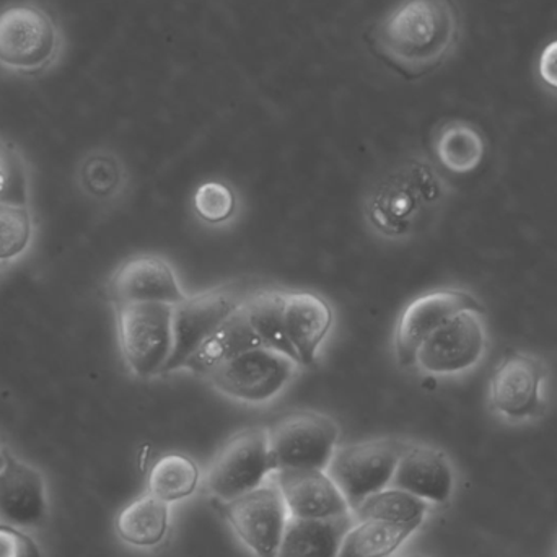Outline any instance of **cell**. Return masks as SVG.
<instances>
[{
  "label": "cell",
  "instance_id": "cell-12",
  "mask_svg": "<svg viewBox=\"0 0 557 557\" xmlns=\"http://www.w3.org/2000/svg\"><path fill=\"white\" fill-rule=\"evenodd\" d=\"M237 539L257 557H277L288 512L273 478L232 500H215Z\"/></svg>",
  "mask_w": 557,
  "mask_h": 557
},
{
  "label": "cell",
  "instance_id": "cell-11",
  "mask_svg": "<svg viewBox=\"0 0 557 557\" xmlns=\"http://www.w3.org/2000/svg\"><path fill=\"white\" fill-rule=\"evenodd\" d=\"M250 292L238 282L189 295L173 307L175 350L166 373L183 370L196 350L244 305Z\"/></svg>",
  "mask_w": 557,
  "mask_h": 557
},
{
  "label": "cell",
  "instance_id": "cell-20",
  "mask_svg": "<svg viewBox=\"0 0 557 557\" xmlns=\"http://www.w3.org/2000/svg\"><path fill=\"white\" fill-rule=\"evenodd\" d=\"M245 304V301H244ZM264 346L248 318L244 305L196 350L183 370L205 379L212 370L255 347Z\"/></svg>",
  "mask_w": 557,
  "mask_h": 557
},
{
  "label": "cell",
  "instance_id": "cell-15",
  "mask_svg": "<svg viewBox=\"0 0 557 557\" xmlns=\"http://www.w3.org/2000/svg\"><path fill=\"white\" fill-rule=\"evenodd\" d=\"M457 473L448 455L434 445L408 442L392 486L406 491L435 506H444L454 496Z\"/></svg>",
  "mask_w": 557,
  "mask_h": 557
},
{
  "label": "cell",
  "instance_id": "cell-26",
  "mask_svg": "<svg viewBox=\"0 0 557 557\" xmlns=\"http://www.w3.org/2000/svg\"><path fill=\"white\" fill-rule=\"evenodd\" d=\"M429 507L431 504L425 500L398 490V487H392V490H383L367 497L354 510L352 516L357 520L375 519L422 527L428 517Z\"/></svg>",
  "mask_w": 557,
  "mask_h": 557
},
{
  "label": "cell",
  "instance_id": "cell-23",
  "mask_svg": "<svg viewBox=\"0 0 557 557\" xmlns=\"http://www.w3.org/2000/svg\"><path fill=\"white\" fill-rule=\"evenodd\" d=\"M421 527L385 520H357L344 536L337 557H389Z\"/></svg>",
  "mask_w": 557,
  "mask_h": 557
},
{
  "label": "cell",
  "instance_id": "cell-8",
  "mask_svg": "<svg viewBox=\"0 0 557 557\" xmlns=\"http://www.w3.org/2000/svg\"><path fill=\"white\" fill-rule=\"evenodd\" d=\"M409 441L396 437L370 438L337 445L326 473L356 510L367 497L392 484L399 458Z\"/></svg>",
  "mask_w": 557,
  "mask_h": 557
},
{
  "label": "cell",
  "instance_id": "cell-9",
  "mask_svg": "<svg viewBox=\"0 0 557 557\" xmlns=\"http://www.w3.org/2000/svg\"><path fill=\"white\" fill-rule=\"evenodd\" d=\"M341 428L324 412L295 411L268 428L274 471L326 470L339 445Z\"/></svg>",
  "mask_w": 557,
  "mask_h": 557
},
{
  "label": "cell",
  "instance_id": "cell-32",
  "mask_svg": "<svg viewBox=\"0 0 557 557\" xmlns=\"http://www.w3.org/2000/svg\"><path fill=\"white\" fill-rule=\"evenodd\" d=\"M539 78L543 87L557 97V38L549 41L540 54Z\"/></svg>",
  "mask_w": 557,
  "mask_h": 557
},
{
  "label": "cell",
  "instance_id": "cell-10",
  "mask_svg": "<svg viewBox=\"0 0 557 557\" xmlns=\"http://www.w3.org/2000/svg\"><path fill=\"white\" fill-rule=\"evenodd\" d=\"M274 471L268 428H248L232 435L212 458L206 487L215 500H232L264 483Z\"/></svg>",
  "mask_w": 557,
  "mask_h": 557
},
{
  "label": "cell",
  "instance_id": "cell-33",
  "mask_svg": "<svg viewBox=\"0 0 557 557\" xmlns=\"http://www.w3.org/2000/svg\"><path fill=\"white\" fill-rule=\"evenodd\" d=\"M7 451L9 450H7L5 444H3L2 435H0V470L5 467Z\"/></svg>",
  "mask_w": 557,
  "mask_h": 557
},
{
  "label": "cell",
  "instance_id": "cell-35",
  "mask_svg": "<svg viewBox=\"0 0 557 557\" xmlns=\"http://www.w3.org/2000/svg\"><path fill=\"white\" fill-rule=\"evenodd\" d=\"M556 557H557V552H556Z\"/></svg>",
  "mask_w": 557,
  "mask_h": 557
},
{
  "label": "cell",
  "instance_id": "cell-14",
  "mask_svg": "<svg viewBox=\"0 0 557 557\" xmlns=\"http://www.w3.org/2000/svg\"><path fill=\"white\" fill-rule=\"evenodd\" d=\"M108 297L114 307L134 304H166L175 307L188 294L165 258L137 255L114 271L108 282Z\"/></svg>",
  "mask_w": 557,
  "mask_h": 557
},
{
  "label": "cell",
  "instance_id": "cell-28",
  "mask_svg": "<svg viewBox=\"0 0 557 557\" xmlns=\"http://www.w3.org/2000/svg\"><path fill=\"white\" fill-rule=\"evenodd\" d=\"M240 199L234 186L221 180L202 183L193 195V211L202 224L222 227L237 218Z\"/></svg>",
  "mask_w": 557,
  "mask_h": 557
},
{
  "label": "cell",
  "instance_id": "cell-29",
  "mask_svg": "<svg viewBox=\"0 0 557 557\" xmlns=\"http://www.w3.org/2000/svg\"><path fill=\"white\" fill-rule=\"evenodd\" d=\"M33 237L35 222L28 206L0 205V267L22 258Z\"/></svg>",
  "mask_w": 557,
  "mask_h": 557
},
{
  "label": "cell",
  "instance_id": "cell-24",
  "mask_svg": "<svg viewBox=\"0 0 557 557\" xmlns=\"http://www.w3.org/2000/svg\"><path fill=\"white\" fill-rule=\"evenodd\" d=\"M78 185L91 201L113 205L129 189V172L120 156L111 150L97 149L82 160Z\"/></svg>",
  "mask_w": 557,
  "mask_h": 557
},
{
  "label": "cell",
  "instance_id": "cell-31",
  "mask_svg": "<svg viewBox=\"0 0 557 557\" xmlns=\"http://www.w3.org/2000/svg\"><path fill=\"white\" fill-rule=\"evenodd\" d=\"M0 557H41L36 543L20 530L0 525Z\"/></svg>",
  "mask_w": 557,
  "mask_h": 557
},
{
  "label": "cell",
  "instance_id": "cell-7",
  "mask_svg": "<svg viewBox=\"0 0 557 557\" xmlns=\"http://www.w3.org/2000/svg\"><path fill=\"white\" fill-rule=\"evenodd\" d=\"M114 308L117 343L126 369L143 380L165 375L175 350L173 305L134 304Z\"/></svg>",
  "mask_w": 557,
  "mask_h": 557
},
{
  "label": "cell",
  "instance_id": "cell-30",
  "mask_svg": "<svg viewBox=\"0 0 557 557\" xmlns=\"http://www.w3.org/2000/svg\"><path fill=\"white\" fill-rule=\"evenodd\" d=\"M29 180L18 150L0 140V205L28 206Z\"/></svg>",
  "mask_w": 557,
  "mask_h": 557
},
{
  "label": "cell",
  "instance_id": "cell-17",
  "mask_svg": "<svg viewBox=\"0 0 557 557\" xmlns=\"http://www.w3.org/2000/svg\"><path fill=\"white\" fill-rule=\"evenodd\" d=\"M334 324L330 301L310 290L284 292V330L295 359L313 366Z\"/></svg>",
  "mask_w": 557,
  "mask_h": 557
},
{
  "label": "cell",
  "instance_id": "cell-6",
  "mask_svg": "<svg viewBox=\"0 0 557 557\" xmlns=\"http://www.w3.org/2000/svg\"><path fill=\"white\" fill-rule=\"evenodd\" d=\"M301 369V363L290 354L258 346L212 370L202 380L232 401L267 406L281 398Z\"/></svg>",
  "mask_w": 557,
  "mask_h": 557
},
{
  "label": "cell",
  "instance_id": "cell-25",
  "mask_svg": "<svg viewBox=\"0 0 557 557\" xmlns=\"http://www.w3.org/2000/svg\"><path fill=\"white\" fill-rule=\"evenodd\" d=\"M201 483V470L185 454H165L150 468L149 493L166 504L188 499Z\"/></svg>",
  "mask_w": 557,
  "mask_h": 557
},
{
  "label": "cell",
  "instance_id": "cell-2",
  "mask_svg": "<svg viewBox=\"0 0 557 557\" xmlns=\"http://www.w3.org/2000/svg\"><path fill=\"white\" fill-rule=\"evenodd\" d=\"M461 38L454 0H399L376 23V51L403 74L419 77L444 64Z\"/></svg>",
  "mask_w": 557,
  "mask_h": 557
},
{
  "label": "cell",
  "instance_id": "cell-27",
  "mask_svg": "<svg viewBox=\"0 0 557 557\" xmlns=\"http://www.w3.org/2000/svg\"><path fill=\"white\" fill-rule=\"evenodd\" d=\"M244 307L264 346L294 356L284 330V290L250 292Z\"/></svg>",
  "mask_w": 557,
  "mask_h": 557
},
{
  "label": "cell",
  "instance_id": "cell-21",
  "mask_svg": "<svg viewBox=\"0 0 557 557\" xmlns=\"http://www.w3.org/2000/svg\"><path fill=\"white\" fill-rule=\"evenodd\" d=\"M354 516L331 520L288 517L277 557H337Z\"/></svg>",
  "mask_w": 557,
  "mask_h": 557
},
{
  "label": "cell",
  "instance_id": "cell-22",
  "mask_svg": "<svg viewBox=\"0 0 557 557\" xmlns=\"http://www.w3.org/2000/svg\"><path fill=\"white\" fill-rule=\"evenodd\" d=\"M170 527V504L152 494L127 504L116 519L120 539L137 548H153L165 540Z\"/></svg>",
  "mask_w": 557,
  "mask_h": 557
},
{
  "label": "cell",
  "instance_id": "cell-19",
  "mask_svg": "<svg viewBox=\"0 0 557 557\" xmlns=\"http://www.w3.org/2000/svg\"><path fill=\"white\" fill-rule=\"evenodd\" d=\"M486 137L468 121L451 120L441 124L432 136V159L445 173L470 175L483 165Z\"/></svg>",
  "mask_w": 557,
  "mask_h": 557
},
{
  "label": "cell",
  "instance_id": "cell-34",
  "mask_svg": "<svg viewBox=\"0 0 557 557\" xmlns=\"http://www.w3.org/2000/svg\"><path fill=\"white\" fill-rule=\"evenodd\" d=\"M408 557H425V556L414 555V556H408Z\"/></svg>",
  "mask_w": 557,
  "mask_h": 557
},
{
  "label": "cell",
  "instance_id": "cell-5",
  "mask_svg": "<svg viewBox=\"0 0 557 557\" xmlns=\"http://www.w3.org/2000/svg\"><path fill=\"white\" fill-rule=\"evenodd\" d=\"M65 36L55 16L36 2L0 7V71L22 78L48 74L59 64Z\"/></svg>",
  "mask_w": 557,
  "mask_h": 557
},
{
  "label": "cell",
  "instance_id": "cell-3",
  "mask_svg": "<svg viewBox=\"0 0 557 557\" xmlns=\"http://www.w3.org/2000/svg\"><path fill=\"white\" fill-rule=\"evenodd\" d=\"M493 352V333L484 305L465 308L422 343L412 372L422 379L458 383L476 375Z\"/></svg>",
  "mask_w": 557,
  "mask_h": 557
},
{
  "label": "cell",
  "instance_id": "cell-1",
  "mask_svg": "<svg viewBox=\"0 0 557 557\" xmlns=\"http://www.w3.org/2000/svg\"><path fill=\"white\" fill-rule=\"evenodd\" d=\"M455 186L428 153L412 152L380 169L363 189L360 211L372 237L408 245L437 227Z\"/></svg>",
  "mask_w": 557,
  "mask_h": 557
},
{
  "label": "cell",
  "instance_id": "cell-4",
  "mask_svg": "<svg viewBox=\"0 0 557 557\" xmlns=\"http://www.w3.org/2000/svg\"><path fill=\"white\" fill-rule=\"evenodd\" d=\"M553 395L555 379L549 363L540 354L513 350L491 373L486 408L507 428H529L548 416Z\"/></svg>",
  "mask_w": 557,
  "mask_h": 557
},
{
  "label": "cell",
  "instance_id": "cell-16",
  "mask_svg": "<svg viewBox=\"0 0 557 557\" xmlns=\"http://www.w3.org/2000/svg\"><path fill=\"white\" fill-rule=\"evenodd\" d=\"M271 478L281 491L288 517L331 520L352 513L346 497L324 470H281L273 471Z\"/></svg>",
  "mask_w": 557,
  "mask_h": 557
},
{
  "label": "cell",
  "instance_id": "cell-13",
  "mask_svg": "<svg viewBox=\"0 0 557 557\" xmlns=\"http://www.w3.org/2000/svg\"><path fill=\"white\" fill-rule=\"evenodd\" d=\"M483 305L470 288L447 285L432 288L409 300L393 331V352L403 369H411L416 352L438 327L465 308Z\"/></svg>",
  "mask_w": 557,
  "mask_h": 557
},
{
  "label": "cell",
  "instance_id": "cell-18",
  "mask_svg": "<svg viewBox=\"0 0 557 557\" xmlns=\"http://www.w3.org/2000/svg\"><path fill=\"white\" fill-rule=\"evenodd\" d=\"M48 507L42 474L7 451L0 470V520L10 527H36L46 519Z\"/></svg>",
  "mask_w": 557,
  "mask_h": 557
}]
</instances>
